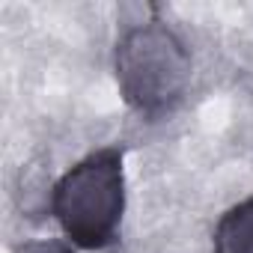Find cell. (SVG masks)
Listing matches in <instances>:
<instances>
[{
    "label": "cell",
    "instance_id": "obj_1",
    "mask_svg": "<svg viewBox=\"0 0 253 253\" xmlns=\"http://www.w3.org/2000/svg\"><path fill=\"white\" fill-rule=\"evenodd\" d=\"M51 211L69 244L84 250L110 247L125 211L122 149L104 146L63 173L51 194Z\"/></svg>",
    "mask_w": 253,
    "mask_h": 253
},
{
    "label": "cell",
    "instance_id": "obj_2",
    "mask_svg": "<svg viewBox=\"0 0 253 253\" xmlns=\"http://www.w3.org/2000/svg\"><path fill=\"white\" fill-rule=\"evenodd\" d=\"M116 84L122 98L143 116L170 113L191 81V54L185 42L161 21H146L116 42Z\"/></svg>",
    "mask_w": 253,
    "mask_h": 253
},
{
    "label": "cell",
    "instance_id": "obj_3",
    "mask_svg": "<svg viewBox=\"0 0 253 253\" xmlns=\"http://www.w3.org/2000/svg\"><path fill=\"white\" fill-rule=\"evenodd\" d=\"M214 253H253V197L232 206L214 226Z\"/></svg>",
    "mask_w": 253,
    "mask_h": 253
},
{
    "label": "cell",
    "instance_id": "obj_4",
    "mask_svg": "<svg viewBox=\"0 0 253 253\" xmlns=\"http://www.w3.org/2000/svg\"><path fill=\"white\" fill-rule=\"evenodd\" d=\"M18 253H72V247L60 241H36V244H24Z\"/></svg>",
    "mask_w": 253,
    "mask_h": 253
}]
</instances>
